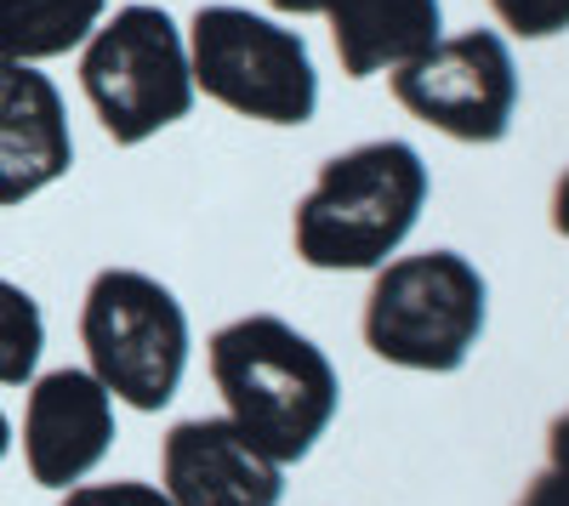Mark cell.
I'll use <instances>...</instances> for the list:
<instances>
[{
  "instance_id": "cell-12",
  "label": "cell",
  "mask_w": 569,
  "mask_h": 506,
  "mask_svg": "<svg viewBox=\"0 0 569 506\" xmlns=\"http://www.w3.org/2000/svg\"><path fill=\"white\" fill-rule=\"evenodd\" d=\"M103 23V0H0V58L46 63L91 40Z\"/></svg>"
},
{
  "instance_id": "cell-2",
  "label": "cell",
  "mask_w": 569,
  "mask_h": 506,
  "mask_svg": "<svg viewBox=\"0 0 569 506\" xmlns=\"http://www.w3.org/2000/svg\"><path fill=\"white\" fill-rule=\"evenodd\" d=\"M427 165L399 136H376L337 160H325L313 189L297 200L291 240L297 256L319 273L382 267L421 222Z\"/></svg>"
},
{
  "instance_id": "cell-6",
  "label": "cell",
  "mask_w": 569,
  "mask_h": 506,
  "mask_svg": "<svg viewBox=\"0 0 569 506\" xmlns=\"http://www.w3.org/2000/svg\"><path fill=\"white\" fill-rule=\"evenodd\" d=\"M188 74L211 103L262 120V125H308L319 109V74L308 40L246 7H200L188 23Z\"/></svg>"
},
{
  "instance_id": "cell-11",
  "label": "cell",
  "mask_w": 569,
  "mask_h": 506,
  "mask_svg": "<svg viewBox=\"0 0 569 506\" xmlns=\"http://www.w3.org/2000/svg\"><path fill=\"white\" fill-rule=\"evenodd\" d=\"M330 40L348 80L393 74L439 40L445 12L439 0H330L325 7Z\"/></svg>"
},
{
  "instance_id": "cell-4",
  "label": "cell",
  "mask_w": 569,
  "mask_h": 506,
  "mask_svg": "<svg viewBox=\"0 0 569 506\" xmlns=\"http://www.w3.org/2000/svg\"><path fill=\"white\" fill-rule=\"evenodd\" d=\"M80 342L91 376L131 409H166L188 371V313L137 267H103L80 302Z\"/></svg>"
},
{
  "instance_id": "cell-20",
  "label": "cell",
  "mask_w": 569,
  "mask_h": 506,
  "mask_svg": "<svg viewBox=\"0 0 569 506\" xmlns=\"http://www.w3.org/2000/svg\"><path fill=\"white\" fill-rule=\"evenodd\" d=\"M12 455V422H7V409H0V462Z\"/></svg>"
},
{
  "instance_id": "cell-1",
  "label": "cell",
  "mask_w": 569,
  "mask_h": 506,
  "mask_svg": "<svg viewBox=\"0 0 569 506\" xmlns=\"http://www.w3.org/2000/svg\"><path fill=\"white\" fill-rule=\"evenodd\" d=\"M206 358H211V382L228 404V422L257 449H268L279 467L302 462L342 409L337 364L325 358L313 336L284 325L279 313H246L233 325H222Z\"/></svg>"
},
{
  "instance_id": "cell-9",
  "label": "cell",
  "mask_w": 569,
  "mask_h": 506,
  "mask_svg": "<svg viewBox=\"0 0 569 506\" xmlns=\"http://www.w3.org/2000/svg\"><path fill=\"white\" fill-rule=\"evenodd\" d=\"M160 489L171 506H279L284 467L228 416H194L160 444Z\"/></svg>"
},
{
  "instance_id": "cell-19",
  "label": "cell",
  "mask_w": 569,
  "mask_h": 506,
  "mask_svg": "<svg viewBox=\"0 0 569 506\" xmlns=\"http://www.w3.org/2000/svg\"><path fill=\"white\" fill-rule=\"evenodd\" d=\"M325 7H330V0H273V12H284V18H313Z\"/></svg>"
},
{
  "instance_id": "cell-15",
  "label": "cell",
  "mask_w": 569,
  "mask_h": 506,
  "mask_svg": "<svg viewBox=\"0 0 569 506\" xmlns=\"http://www.w3.org/2000/svg\"><path fill=\"white\" fill-rule=\"evenodd\" d=\"M58 506H171V495L142 478H114V484H74L63 489Z\"/></svg>"
},
{
  "instance_id": "cell-7",
  "label": "cell",
  "mask_w": 569,
  "mask_h": 506,
  "mask_svg": "<svg viewBox=\"0 0 569 506\" xmlns=\"http://www.w3.org/2000/svg\"><path fill=\"white\" fill-rule=\"evenodd\" d=\"M393 98L456 143H501L518 114V69L496 29H461L393 69Z\"/></svg>"
},
{
  "instance_id": "cell-13",
  "label": "cell",
  "mask_w": 569,
  "mask_h": 506,
  "mask_svg": "<svg viewBox=\"0 0 569 506\" xmlns=\"http://www.w3.org/2000/svg\"><path fill=\"white\" fill-rule=\"evenodd\" d=\"M40 353H46L40 302L0 273V387H29Z\"/></svg>"
},
{
  "instance_id": "cell-8",
  "label": "cell",
  "mask_w": 569,
  "mask_h": 506,
  "mask_svg": "<svg viewBox=\"0 0 569 506\" xmlns=\"http://www.w3.org/2000/svg\"><path fill=\"white\" fill-rule=\"evenodd\" d=\"M114 449V398L91 371H46L23 404V467L46 489H74Z\"/></svg>"
},
{
  "instance_id": "cell-14",
  "label": "cell",
  "mask_w": 569,
  "mask_h": 506,
  "mask_svg": "<svg viewBox=\"0 0 569 506\" xmlns=\"http://www.w3.org/2000/svg\"><path fill=\"white\" fill-rule=\"evenodd\" d=\"M490 7L518 40H552L569 29V0H490Z\"/></svg>"
},
{
  "instance_id": "cell-18",
  "label": "cell",
  "mask_w": 569,
  "mask_h": 506,
  "mask_svg": "<svg viewBox=\"0 0 569 506\" xmlns=\"http://www.w3.org/2000/svg\"><path fill=\"white\" fill-rule=\"evenodd\" d=\"M552 227H558V234L569 240V171L552 182Z\"/></svg>"
},
{
  "instance_id": "cell-3",
  "label": "cell",
  "mask_w": 569,
  "mask_h": 506,
  "mask_svg": "<svg viewBox=\"0 0 569 506\" xmlns=\"http://www.w3.org/2000/svg\"><path fill=\"white\" fill-rule=\"evenodd\" d=\"M490 291L461 251L388 256L365 296V347L421 376H450L485 336Z\"/></svg>"
},
{
  "instance_id": "cell-17",
  "label": "cell",
  "mask_w": 569,
  "mask_h": 506,
  "mask_svg": "<svg viewBox=\"0 0 569 506\" xmlns=\"http://www.w3.org/2000/svg\"><path fill=\"white\" fill-rule=\"evenodd\" d=\"M547 455H552V467L569 473V409H563V416H552V427H547Z\"/></svg>"
},
{
  "instance_id": "cell-10",
  "label": "cell",
  "mask_w": 569,
  "mask_h": 506,
  "mask_svg": "<svg viewBox=\"0 0 569 506\" xmlns=\"http://www.w3.org/2000/svg\"><path fill=\"white\" fill-rule=\"evenodd\" d=\"M74 165V136L63 91L34 63L0 58V205H23L63 182Z\"/></svg>"
},
{
  "instance_id": "cell-5",
  "label": "cell",
  "mask_w": 569,
  "mask_h": 506,
  "mask_svg": "<svg viewBox=\"0 0 569 506\" xmlns=\"http://www.w3.org/2000/svg\"><path fill=\"white\" fill-rule=\"evenodd\" d=\"M80 91L120 149H137L154 131L188 120L194 74H188L182 29L160 7H120L86 40Z\"/></svg>"
},
{
  "instance_id": "cell-16",
  "label": "cell",
  "mask_w": 569,
  "mask_h": 506,
  "mask_svg": "<svg viewBox=\"0 0 569 506\" xmlns=\"http://www.w3.org/2000/svg\"><path fill=\"white\" fill-rule=\"evenodd\" d=\"M512 506H569V473L563 467H547L525 484V495H518Z\"/></svg>"
}]
</instances>
